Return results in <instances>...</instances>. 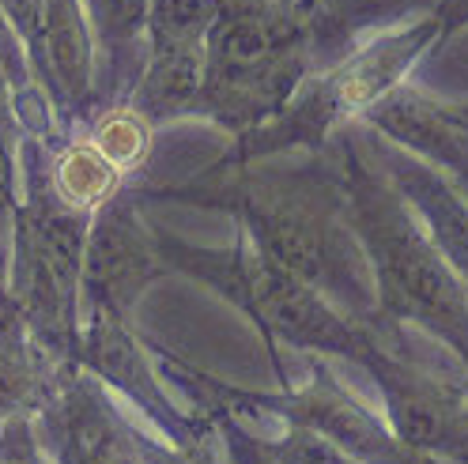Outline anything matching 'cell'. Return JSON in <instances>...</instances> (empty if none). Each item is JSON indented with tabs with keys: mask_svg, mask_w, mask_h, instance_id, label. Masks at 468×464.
Here are the masks:
<instances>
[{
	"mask_svg": "<svg viewBox=\"0 0 468 464\" xmlns=\"http://www.w3.org/2000/svg\"><path fill=\"white\" fill-rule=\"evenodd\" d=\"M239 216L246 242L276 269L310 283L356 322L374 317V283L347 223L333 148L261 163H230L216 189H189Z\"/></svg>",
	"mask_w": 468,
	"mask_h": 464,
	"instance_id": "obj_1",
	"label": "cell"
},
{
	"mask_svg": "<svg viewBox=\"0 0 468 464\" xmlns=\"http://www.w3.org/2000/svg\"><path fill=\"white\" fill-rule=\"evenodd\" d=\"M329 148L340 166L347 223L374 283V329H420L461 363L468 378V287L446 265L416 212L367 152L363 125H344Z\"/></svg>",
	"mask_w": 468,
	"mask_h": 464,
	"instance_id": "obj_2",
	"label": "cell"
},
{
	"mask_svg": "<svg viewBox=\"0 0 468 464\" xmlns=\"http://www.w3.org/2000/svg\"><path fill=\"white\" fill-rule=\"evenodd\" d=\"M314 72L306 16L287 0H219L197 110L234 140L272 121Z\"/></svg>",
	"mask_w": 468,
	"mask_h": 464,
	"instance_id": "obj_3",
	"label": "cell"
},
{
	"mask_svg": "<svg viewBox=\"0 0 468 464\" xmlns=\"http://www.w3.org/2000/svg\"><path fill=\"white\" fill-rule=\"evenodd\" d=\"M159 246H163L166 269L189 272L204 283L219 287L230 302H239L253 317V325L269 340L291 347V352H299L306 359H344L351 366H359L370 343V325L347 317L321 291H314L310 283L276 269L246 238L216 253L174 242L166 235H159Z\"/></svg>",
	"mask_w": 468,
	"mask_h": 464,
	"instance_id": "obj_4",
	"label": "cell"
},
{
	"mask_svg": "<svg viewBox=\"0 0 468 464\" xmlns=\"http://www.w3.org/2000/svg\"><path fill=\"white\" fill-rule=\"evenodd\" d=\"M12 230L8 295L46 352L65 366H80V291L91 216L69 208L42 174L27 205H19Z\"/></svg>",
	"mask_w": 468,
	"mask_h": 464,
	"instance_id": "obj_5",
	"label": "cell"
},
{
	"mask_svg": "<svg viewBox=\"0 0 468 464\" xmlns=\"http://www.w3.org/2000/svg\"><path fill=\"white\" fill-rule=\"evenodd\" d=\"M359 370L382 396L393 434L442 464H468V378H450L408 352L404 329H374Z\"/></svg>",
	"mask_w": 468,
	"mask_h": 464,
	"instance_id": "obj_6",
	"label": "cell"
},
{
	"mask_svg": "<svg viewBox=\"0 0 468 464\" xmlns=\"http://www.w3.org/2000/svg\"><path fill=\"white\" fill-rule=\"evenodd\" d=\"M216 5L219 0H152L144 61L129 91V106L148 125L197 110Z\"/></svg>",
	"mask_w": 468,
	"mask_h": 464,
	"instance_id": "obj_7",
	"label": "cell"
},
{
	"mask_svg": "<svg viewBox=\"0 0 468 464\" xmlns=\"http://www.w3.org/2000/svg\"><path fill=\"white\" fill-rule=\"evenodd\" d=\"M163 269L159 230L148 227L129 193H117L91 216L80 310H110L125 317Z\"/></svg>",
	"mask_w": 468,
	"mask_h": 464,
	"instance_id": "obj_8",
	"label": "cell"
},
{
	"mask_svg": "<svg viewBox=\"0 0 468 464\" xmlns=\"http://www.w3.org/2000/svg\"><path fill=\"white\" fill-rule=\"evenodd\" d=\"M363 140H367L370 159L382 166V174L393 182V189L404 196V205L423 223V230L438 246V253L446 257V265L468 287V200H464V193L446 178V174H438L423 159L408 155L404 148H397V143L382 140L367 125H363Z\"/></svg>",
	"mask_w": 468,
	"mask_h": 464,
	"instance_id": "obj_9",
	"label": "cell"
},
{
	"mask_svg": "<svg viewBox=\"0 0 468 464\" xmlns=\"http://www.w3.org/2000/svg\"><path fill=\"white\" fill-rule=\"evenodd\" d=\"M359 125L397 143L408 155L423 159L438 174H446L468 200V132L446 118L438 99H431L412 83H404L397 91H389L382 102H374L359 118Z\"/></svg>",
	"mask_w": 468,
	"mask_h": 464,
	"instance_id": "obj_10",
	"label": "cell"
},
{
	"mask_svg": "<svg viewBox=\"0 0 468 464\" xmlns=\"http://www.w3.org/2000/svg\"><path fill=\"white\" fill-rule=\"evenodd\" d=\"M65 370L72 366L46 352L12 295L0 291V427L12 419H35L53 400Z\"/></svg>",
	"mask_w": 468,
	"mask_h": 464,
	"instance_id": "obj_11",
	"label": "cell"
},
{
	"mask_svg": "<svg viewBox=\"0 0 468 464\" xmlns=\"http://www.w3.org/2000/svg\"><path fill=\"white\" fill-rule=\"evenodd\" d=\"M35 61L53 87L57 102H65L69 110H83L87 102H95L99 57L80 0H42Z\"/></svg>",
	"mask_w": 468,
	"mask_h": 464,
	"instance_id": "obj_12",
	"label": "cell"
},
{
	"mask_svg": "<svg viewBox=\"0 0 468 464\" xmlns=\"http://www.w3.org/2000/svg\"><path fill=\"white\" fill-rule=\"evenodd\" d=\"M438 0H310L306 35L314 72L336 65L356 46L374 35H386L400 23L431 16Z\"/></svg>",
	"mask_w": 468,
	"mask_h": 464,
	"instance_id": "obj_13",
	"label": "cell"
},
{
	"mask_svg": "<svg viewBox=\"0 0 468 464\" xmlns=\"http://www.w3.org/2000/svg\"><path fill=\"white\" fill-rule=\"evenodd\" d=\"M95 38L99 76L95 99H113L117 87H129L144 61V31H148L152 0H80Z\"/></svg>",
	"mask_w": 468,
	"mask_h": 464,
	"instance_id": "obj_14",
	"label": "cell"
},
{
	"mask_svg": "<svg viewBox=\"0 0 468 464\" xmlns=\"http://www.w3.org/2000/svg\"><path fill=\"white\" fill-rule=\"evenodd\" d=\"M49 189L65 200L69 208L95 216L106 200L122 193V170H117L91 140H72L57 152L49 166Z\"/></svg>",
	"mask_w": 468,
	"mask_h": 464,
	"instance_id": "obj_15",
	"label": "cell"
},
{
	"mask_svg": "<svg viewBox=\"0 0 468 464\" xmlns=\"http://www.w3.org/2000/svg\"><path fill=\"white\" fill-rule=\"evenodd\" d=\"M148 121L140 118V113L125 102V106H110L99 113V121L91 129V140L95 148L117 166V170H133L136 163H144V155H148Z\"/></svg>",
	"mask_w": 468,
	"mask_h": 464,
	"instance_id": "obj_16",
	"label": "cell"
},
{
	"mask_svg": "<svg viewBox=\"0 0 468 464\" xmlns=\"http://www.w3.org/2000/svg\"><path fill=\"white\" fill-rule=\"evenodd\" d=\"M250 434H253L257 449L265 453L272 464H359L356 457L336 449L329 438H321V434H314L299 423H280L276 434H261V430L250 427Z\"/></svg>",
	"mask_w": 468,
	"mask_h": 464,
	"instance_id": "obj_17",
	"label": "cell"
},
{
	"mask_svg": "<svg viewBox=\"0 0 468 464\" xmlns=\"http://www.w3.org/2000/svg\"><path fill=\"white\" fill-rule=\"evenodd\" d=\"M212 423H216V438H219V446H223L230 464H272L265 453L257 449L250 427H242L239 419H230V416H216Z\"/></svg>",
	"mask_w": 468,
	"mask_h": 464,
	"instance_id": "obj_18",
	"label": "cell"
},
{
	"mask_svg": "<svg viewBox=\"0 0 468 464\" xmlns=\"http://www.w3.org/2000/svg\"><path fill=\"white\" fill-rule=\"evenodd\" d=\"M431 16L438 19V31H442V46H446L453 35L468 31V0H438Z\"/></svg>",
	"mask_w": 468,
	"mask_h": 464,
	"instance_id": "obj_19",
	"label": "cell"
},
{
	"mask_svg": "<svg viewBox=\"0 0 468 464\" xmlns=\"http://www.w3.org/2000/svg\"><path fill=\"white\" fill-rule=\"evenodd\" d=\"M442 113H446L453 125H461L468 132V102H442Z\"/></svg>",
	"mask_w": 468,
	"mask_h": 464,
	"instance_id": "obj_20",
	"label": "cell"
},
{
	"mask_svg": "<svg viewBox=\"0 0 468 464\" xmlns=\"http://www.w3.org/2000/svg\"><path fill=\"white\" fill-rule=\"evenodd\" d=\"M287 5H295V8H299V12L306 16V5H310V0H287Z\"/></svg>",
	"mask_w": 468,
	"mask_h": 464,
	"instance_id": "obj_21",
	"label": "cell"
}]
</instances>
